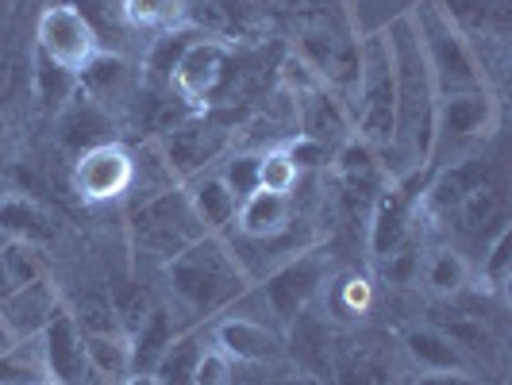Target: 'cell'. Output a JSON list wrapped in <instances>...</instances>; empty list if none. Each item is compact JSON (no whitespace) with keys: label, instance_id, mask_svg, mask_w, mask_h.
<instances>
[{"label":"cell","instance_id":"d4e9b609","mask_svg":"<svg viewBox=\"0 0 512 385\" xmlns=\"http://www.w3.org/2000/svg\"><path fill=\"white\" fill-rule=\"evenodd\" d=\"M120 20L143 39H158L193 24L189 0H120Z\"/></svg>","mask_w":512,"mask_h":385},{"label":"cell","instance_id":"ac0fdd59","mask_svg":"<svg viewBox=\"0 0 512 385\" xmlns=\"http://www.w3.org/2000/svg\"><path fill=\"white\" fill-rule=\"evenodd\" d=\"M54 120H58V131H62V143H66L74 154L89 151V147H97V143H108V139H116V128H120V120H116L108 108H101V104L93 101V97L81 89V81H77L74 101L66 104Z\"/></svg>","mask_w":512,"mask_h":385},{"label":"cell","instance_id":"8fae6325","mask_svg":"<svg viewBox=\"0 0 512 385\" xmlns=\"http://www.w3.org/2000/svg\"><path fill=\"white\" fill-rule=\"evenodd\" d=\"M39 347V359H43V370L66 385H104L93 370H89V359H85V332L74 320L70 305H62L54 312V320L43 328V335L35 339Z\"/></svg>","mask_w":512,"mask_h":385},{"label":"cell","instance_id":"b9f144b4","mask_svg":"<svg viewBox=\"0 0 512 385\" xmlns=\"http://www.w3.org/2000/svg\"><path fill=\"white\" fill-rule=\"evenodd\" d=\"M4 135H8V131H4V120H0V158H4Z\"/></svg>","mask_w":512,"mask_h":385},{"label":"cell","instance_id":"2e32d148","mask_svg":"<svg viewBox=\"0 0 512 385\" xmlns=\"http://www.w3.org/2000/svg\"><path fill=\"white\" fill-rule=\"evenodd\" d=\"M293 104H297V135H308V139H316V143H324L332 151L355 135L347 104L339 101L328 85L293 97Z\"/></svg>","mask_w":512,"mask_h":385},{"label":"cell","instance_id":"f546056e","mask_svg":"<svg viewBox=\"0 0 512 385\" xmlns=\"http://www.w3.org/2000/svg\"><path fill=\"white\" fill-rule=\"evenodd\" d=\"M301 181H305V174L293 166V158L285 154V147H270V151L258 154V189L293 197L301 189Z\"/></svg>","mask_w":512,"mask_h":385},{"label":"cell","instance_id":"e575fe53","mask_svg":"<svg viewBox=\"0 0 512 385\" xmlns=\"http://www.w3.org/2000/svg\"><path fill=\"white\" fill-rule=\"evenodd\" d=\"M282 147L301 174H320V170L332 166V154H335L332 147H324V143H316V139H308V135H289Z\"/></svg>","mask_w":512,"mask_h":385},{"label":"cell","instance_id":"7bdbcfd3","mask_svg":"<svg viewBox=\"0 0 512 385\" xmlns=\"http://www.w3.org/2000/svg\"><path fill=\"white\" fill-rule=\"evenodd\" d=\"M393 385H409V382H393Z\"/></svg>","mask_w":512,"mask_h":385},{"label":"cell","instance_id":"4fadbf2b","mask_svg":"<svg viewBox=\"0 0 512 385\" xmlns=\"http://www.w3.org/2000/svg\"><path fill=\"white\" fill-rule=\"evenodd\" d=\"M208 343H216L235 366L247 362V366H262V362H274L282 355V332L251 320V316H239V312H224L208 324Z\"/></svg>","mask_w":512,"mask_h":385},{"label":"cell","instance_id":"74e56055","mask_svg":"<svg viewBox=\"0 0 512 385\" xmlns=\"http://www.w3.org/2000/svg\"><path fill=\"white\" fill-rule=\"evenodd\" d=\"M116 385H162V382H158L154 370H131V374H124Z\"/></svg>","mask_w":512,"mask_h":385},{"label":"cell","instance_id":"3957f363","mask_svg":"<svg viewBox=\"0 0 512 385\" xmlns=\"http://www.w3.org/2000/svg\"><path fill=\"white\" fill-rule=\"evenodd\" d=\"M351 112V128L362 143H370L382 154L393 147V131H397V85H393V62L385 47L382 27L366 31L359 39V85L347 101Z\"/></svg>","mask_w":512,"mask_h":385},{"label":"cell","instance_id":"4dcf8cb0","mask_svg":"<svg viewBox=\"0 0 512 385\" xmlns=\"http://www.w3.org/2000/svg\"><path fill=\"white\" fill-rule=\"evenodd\" d=\"M0 262H4V270H8V278H12L16 289L51 274V266L43 258V247H31V243H0Z\"/></svg>","mask_w":512,"mask_h":385},{"label":"cell","instance_id":"8992f818","mask_svg":"<svg viewBox=\"0 0 512 385\" xmlns=\"http://www.w3.org/2000/svg\"><path fill=\"white\" fill-rule=\"evenodd\" d=\"M501 120V101L493 89H462V93H443L436 101V139H432V166L455 162L474 154L486 139H493Z\"/></svg>","mask_w":512,"mask_h":385},{"label":"cell","instance_id":"4316f807","mask_svg":"<svg viewBox=\"0 0 512 385\" xmlns=\"http://www.w3.org/2000/svg\"><path fill=\"white\" fill-rule=\"evenodd\" d=\"M512 274V228L505 224L501 231H493L482 243V258L474 266V282L478 289H486L489 297H505Z\"/></svg>","mask_w":512,"mask_h":385},{"label":"cell","instance_id":"9c48e42d","mask_svg":"<svg viewBox=\"0 0 512 385\" xmlns=\"http://www.w3.org/2000/svg\"><path fill=\"white\" fill-rule=\"evenodd\" d=\"M70 185L81 205H120L135 189V151L124 139H108L74 154Z\"/></svg>","mask_w":512,"mask_h":385},{"label":"cell","instance_id":"f1b7e54d","mask_svg":"<svg viewBox=\"0 0 512 385\" xmlns=\"http://www.w3.org/2000/svg\"><path fill=\"white\" fill-rule=\"evenodd\" d=\"M31 85H35L39 108H47L51 116H58L66 104L74 101V93H77V77L70 74V70L47 62L43 54H35V77H31Z\"/></svg>","mask_w":512,"mask_h":385},{"label":"cell","instance_id":"1f68e13d","mask_svg":"<svg viewBox=\"0 0 512 385\" xmlns=\"http://www.w3.org/2000/svg\"><path fill=\"white\" fill-rule=\"evenodd\" d=\"M43 359L35 339L31 343H12L8 351H0V385H35L43 378Z\"/></svg>","mask_w":512,"mask_h":385},{"label":"cell","instance_id":"cb8c5ba5","mask_svg":"<svg viewBox=\"0 0 512 385\" xmlns=\"http://www.w3.org/2000/svg\"><path fill=\"white\" fill-rule=\"evenodd\" d=\"M432 4L474 47L505 35V0H432Z\"/></svg>","mask_w":512,"mask_h":385},{"label":"cell","instance_id":"52a82bcc","mask_svg":"<svg viewBox=\"0 0 512 385\" xmlns=\"http://www.w3.org/2000/svg\"><path fill=\"white\" fill-rule=\"evenodd\" d=\"M101 51V35H97L93 20L81 12V4L54 0L39 12V20H35V54H43L47 62L81 77V70Z\"/></svg>","mask_w":512,"mask_h":385},{"label":"cell","instance_id":"8d00e7d4","mask_svg":"<svg viewBox=\"0 0 512 385\" xmlns=\"http://www.w3.org/2000/svg\"><path fill=\"white\" fill-rule=\"evenodd\" d=\"M409 385H486L478 370H432V374H412Z\"/></svg>","mask_w":512,"mask_h":385},{"label":"cell","instance_id":"ab89813d","mask_svg":"<svg viewBox=\"0 0 512 385\" xmlns=\"http://www.w3.org/2000/svg\"><path fill=\"white\" fill-rule=\"evenodd\" d=\"M12 343H16V339H12V335H8V328H4V324H0V351H8V347H12Z\"/></svg>","mask_w":512,"mask_h":385},{"label":"cell","instance_id":"ba28073f","mask_svg":"<svg viewBox=\"0 0 512 385\" xmlns=\"http://www.w3.org/2000/svg\"><path fill=\"white\" fill-rule=\"evenodd\" d=\"M154 147L162 154L166 174L178 185H185L189 178H197L205 170H216L224 162V154L231 151V131L224 124H216L208 112H197L181 128L158 135Z\"/></svg>","mask_w":512,"mask_h":385},{"label":"cell","instance_id":"44dd1931","mask_svg":"<svg viewBox=\"0 0 512 385\" xmlns=\"http://www.w3.org/2000/svg\"><path fill=\"white\" fill-rule=\"evenodd\" d=\"M420 282L424 289L439 297V301H459L462 293L474 282V262L466 258L462 247L455 243H439V247H424V262H420Z\"/></svg>","mask_w":512,"mask_h":385},{"label":"cell","instance_id":"836d02e7","mask_svg":"<svg viewBox=\"0 0 512 385\" xmlns=\"http://www.w3.org/2000/svg\"><path fill=\"white\" fill-rule=\"evenodd\" d=\"M193 385H235V362L216 343H208V335L201 355H197V366H193Z\"/></svg>","mask_w":512,"mask_h":385},{"label":"cell","instance_id":"603a6c76","mask_svg":"<svg viewBox=\"0 0 512 385\" xmlns=\"http://www.w3.org/2000/svg\"><path fill=\"white\" fill-rule=\"evenodd\" d=\"M181 328H185V324L174 316V308L162 305V301H154V305L147 308V316L128 332L131 370H154V362L162 359V351L170 347V339H174Z\"/></svg>","mask_w":512,"mask_h":385},{"label":"cell","instance_id":"5bb4252c","mask_svg":"<svg viewBox=\"0 0 512 385\" xmlns=\"http://www.w3.org/2000/svg\"><path fill=\"white\" fill-rule=\"evenodd\" d=\"M66 305L62 293H58V282L51 274L39 278V282H27L20 289H12L4 301H0V324L8 328V335L16 343H31L39 339L43 328L54 320V312Z\"/></svg>","mask_w":512,"mask_h":385},{"label":"cell","instance_id":"d6986e66","mask_svg":"<svg viewBox=\"0 0 512 385\" xmlns=\"http://www.w3.org/2000/svg\"><path fill=\"white\" fill-rule=\"evenodd\" d=\"M401 347H405L409 362L416 366V374H432V370H478L474 359L439 324H412L409 332L401 335Z\"/></svg>","mask_w":512,"mask_h":385},{"label":"cell","instance_id":"7402d4cb","mask_svg":"<svg viewBox=\"0 0 512 385\" xmlns=\"http://www.w3.org/2000/svg\"><path fill=\"white\" fill-rule=\"evenodd\" d=\"M51 235H54L51 212L39 205L31 193H20V189L0 193V239L4 243L43 247V243H51Z\"/></svg>","mask_w":512,"mask_h":385},{"label":"cell","instance_id":"d6a6232c","mask_svg":"<svg viewBox=\"0 0 512 385\" xmlns=\"http://www.w3.org/2000/svg\"><path fill=\"white\" fill-rule=\"evenodd\" d=\"M216 170H220V178L228 181V189L235 193V201H243L247 193H255L258 189V154L255 151H235V147H231Z\"/></svg>","mask_w":512,"mask_h":385},{"label":"cell","instance_id":"f35d334b","mask_svg":"<svg viewBox=\"0 0 512 385\" xmlns=\"http://www.w3.org/2000/svg\"><path fill=\"white\" fill-rule=\"evenodd\" d=\"M12 289H16V285H12V278H8V270H4V262H0V301H4V297H8Z\"/></svg>","mask_w":512,"mask_h":385},{"label":"cell","instance_id":"6da1fadb","mask_svg":"<svg viewBox=\"0 0 512 385\" xmlns=\"http://www.w3.org/2000/svg\"><path fill=\"white\" fill-rule=\"evenodd\" d=\"M162 282L174 316L185 328H201L212 324L220 312H228L251 278L243 274L228 235H201L162 266Z\"/></svg>","mask_w":512,"mask_h":385},{"label":"cell","instance_id":"d590c367","mask_svg":"<svg viewBox=\"0 0 512 385\" xmlns=\"http://www.w3.org/2000/svg\"><path fill=\"white\" fill-rule=\"evenodd\" d=\"M335 297H339V308L347 316H359V312L370 308V282L359 278V274H351V278H343V282L335 285Z\"/></svg>","mask_w":512,"mask_h":385},{"label":"cell","instance_id":"e0dca14e","mask_svg":"<svg viewBox=\"0 0 512 385\" xmlns=\"http://www.w3.org/2000/svg\"><path fill=\"white\" fill-rule=\"evenodd\" d=\"M293 224H297V201L293 197L255 189L239 201L235 224H231L228 235H235V239H278L285 231H293Z\"/></svg>","mask_w":512,"mask_h":385},{"label":"cell","instance_id":"7a4b0ae2","mask_svg":"<svg viewBox=\"0 0 512 385\" xmlns=\"http://www.w3.org/2000/svg\"><path fill=\"white\" fill-rule=\"evenodd\" d=\"M405 12L416 27V39H420V51H424V62L432 70L439 97L462 93V89H493L478 47L439 12L432 0H416Z\"/></svg>","mask_w":512,"mask_h":385},{"label":"cell","instance_id":"484cf974","mask_svg":"<svg viewBox=\"0 0 512 385\" xmlns=\"http://www.w3.org/2000/svg\"><path fill=\"white\" fill-rule=\"evenodd\" d=\"M85 359L104 385L120 382L124 374H131L128 332H85Z\"/></svg>","mask_w":512,"mask_h":385},{"label":"cell","instance_id":"ee69618b","mask_svg":"<svg viewBox=\"0 0 512 385\" xmlns=\"http://www.w3.org/2000/svg\"><path fill=\"white\" fill-rule=\"evenodd\" d=\"M0 243H4V239H0Z\"/></svg>","mask_w":512,"mask_h":385},{"label":"cell","instance_id":"ffe728a7","mask_svg":"<svg viewBox=\"0 0 512 385\" xmlns=\"http://www.w3.org/2000/svg\"><path fill=\"white\" fill-rule=\"evenodd\" d=\"M185 201L193 208L197 224L208 231V235H228L231 224H235V193L228 189V181L220 178V170H205L197 178H189L185 185Z\"/></svg>","mask_w":512,"mask_h":385},{"label":"cell","instance_id":"5b68a950","mask_svg":"<svg viewBox=\"0 0 512 385\" xmlns=\"http://www.w3.org/2000/svg\"><path fill=\"white\" fill-rule=\"evenodd\" d=\"M201 235H208V231L197 224L181 185H170V189L154 193L147 201H135L128 212L131 251L139 258H151L158 266H166L170 258L181 255Z\"/></svg>","mask_w":512,"mask_h":385},{"label":"cell","instance_id":"60d3db41","mask_svg":"<svg viewBox=\"0 0 512 385\" xmlns=\"http://www.w3.org/2000/svg\"><path fill=\"white\" fill-rule=\"evenodd\" d=\"M35 385H66V382H58V378H51V374H43V378H39Z\"/></svg>","mask_w":512,"mask_h":385},{"label":"cell","instance_id":"83f0119b","mask_svg":"<svg viewBox=\"0 0 512 385\" xmlns=\"http://www.w3.org/2000/svg\"><path fill=\"white\" fill-rule=\"evenodd\" d=\"M205 347V335L201 328H181L170 347L162 351V359L154 362V374L162 385H193V366H197V355Z\"/></svg>","mask_w":512,"mask_h":385},{"label":"cell","instance_id":"277c9868","mask_svg":"<svg viewBox=\"0 0 512 385\" xmlns=\"http://www.w3.org/2000/svg\"><path fill=\"white\" fill-rule=\"evenodd\" d=\"M328 285H332V251L320 243H305L301 251L282 258L274 270H266L255 282V293L266 308V320L285 332L305 316L308 305Z\"/></svg>","mask_w":512,"mask_h":385},{"label":"cell","instance_id":"9a60e30c","mask_svg":"<svg viewBox=\"0 0 512 385\" xmlns=\"http://www.w3.org/2000/svg\"><path fill=\"white\" fill-rule=\"evenodd\" d=\"M462 239H474V243H486L493 231H501L509 224V201H505V185L497 178L478 181L466 197H462L455 212L447 216Z\"/></svg>","mask_w":512,"mask_h":385},{"label":"cell","instance_id":"30bf717a","mask_svg":"<svg viewBox=\"0 0 512 385\" xmlns=\"http://www.w3.org/2000/svg\"><path fill=\"white\" fill-rule=\"evenodd\" d=\"M228 74H231V47L224 39L201 31V35L181 51L178 62H174V74H170V85H166V89H170L181 104H189L193 112H208V108L216 104V97L224 93Z\"/></svg>","mask_w":512,"mask_h":385},{"label":"cell","instance_id":"7c38bea8","mask_svg":"<svg viewBox=\"0 0 512 385\" xmlns=\"http://www.w3.org/2000/svg\"><path fill=\"white\" fill-rule=\"evenodd\" d=\"M81 89L93 97V101L108 108L116 120H128V112H135V104L143 97V70L124 58V54L101 51L85 70H81Z\"/></svg>","mask_w":512,"mask_h":385}]
</instances>
